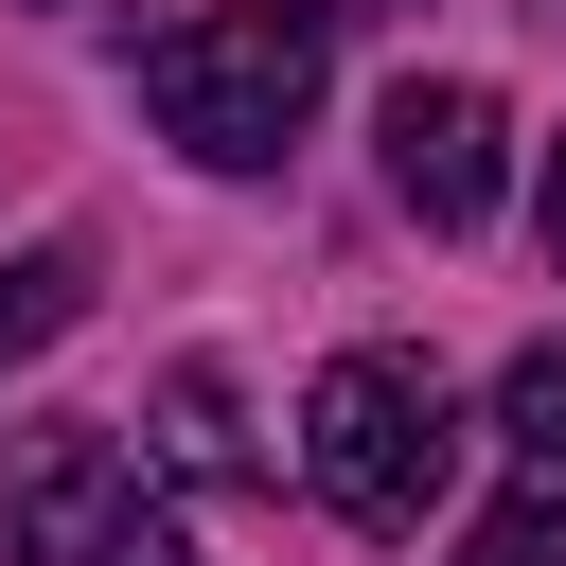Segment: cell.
Segmentation results:
<instances>
[{
    "mask_svg": "<svg viewBox=\"0 0 566 566\" xmlns=\"http://www.w3.org/2000/svg\"><path fill=\"white\" fill-rule=\"evenodd\" d=\"M318 18H336V0H195L177 35H142V106H159V142H195L212 177L283 159L301 106H318Z\"/></svg>",
    "mask_w": 566,
    "mask_h": 566,
    "instance_id": "obj_1",
    "label": "cell"
},
{
    "mask_svg": "<svg viewBox=\"0 0 566 566\" xmlns=\"http://www.w3.org/2000/svg\"><path fill=\"white\" fill-rule=\"evenodd\" d=\"M301 478H318L354 531H424V513L460 495V407H442V371H424V354H336V371L301 389Z\"/></svg>",
    "mask_w": 566,
    "mask_h": 566,
    "instance_id": "obj_2",
    "label": "cell"
},
{
    "mask_svg": "<svg viewBox=\"0 0 566 566\" xmlns=\"http://www.w3.org/2000/svg\"><path fill=\"white\" fill-rule=\"evenodd\" d=\"M0 548H18V566H195L177 495H159L142 442H106V424H35V442L0 460Z\"/></svg>",
    "mask_w": 566,
    "mask_h": 566,
    "instance_id": "obj_3",
    "label": "cell"
},
{
    "mask_svg": "<svg viewBox=\"0 0 566 566\" xmlns=\"http://www.w3.org/2000/svg\"><path fill=\"white\" fill-rule=\"evenodd\" d=\"M495 177H513V159H495V88H424V71H407V88H389V195H407L424 230H478Z\"/></svg>",
    "mask_w": 566,
    "mask_h": 566,
    "instance_id": "obj_4",
    "label": "cell"
},
{
    "mask_svg": "<svg viewBox=\"0 0 566 566\" xmlns=\"http://www.w3.org/2000/svg\"><path fill=\"white\" fill-rule=\"evenodd\" d=\"M460 566H566V460H513V495L478 513Z\"/></svg>",
    "mask_w": 566,
    "mask_h": 566,
    "instance_id": "obj_5",
    "label": "cell"
},
{
    "mask_svg": "<svg viewBox=\"0 0 566 566\" xmlns=\"http://www.w3.org/2000/svg\"><path fill=\"white\" fill-rule=\"evenodd\" d=\"M71 318H88V265H71V248H35V265H0V371H18V354H53Z\"/></svg>",
    "mask_w": 566,
    "mask_h": 566,
    "instance_id": "obj_6",
    "label": "cell"
},
{
    "mask_svg": "<svg viewBox=\"0 0 566 566\" xmlns=\"http://www.w3.org/2000/svg\"><path fill=\"white\" fill-rule=\"evenodd\" d=\"M495 424H513V460H566V336H531V354H513Z\"/></svg>",
    "mask_w": 566,
    "mask_h": 566,
    "instance_id": "obj_7",
    "label": "cell"
},
{
    "mask_svg": "<svg viewBox=\"0 0 566 566\" xmlns=\"http://www.w3.org/2000/svg\"><path fill=\"white\" fill-rule=\"evenodd\" d=\"M159 424H177V460L248 478V424H230V371H177V389H159Z\"/></svg>",
    "mask_w": 566,
    "mask_h": 566,
    "instance_id": "obj_8",
    "label": "cell"
},
{
    "mask_svg": "<svg viewBox=\"0 0 566 566\" xmlns=\"http://www.w3.org/2000/svg\"><path fill=\"white\" fill-rule=\"evenodd\" d=\"M548 265H566V159H548Z\"/></svg>",
    "mask_w": 566,
    "mask_h": 566,
    "instance_id": "obj_9",
    "label": "cell"
}]
</instances>
